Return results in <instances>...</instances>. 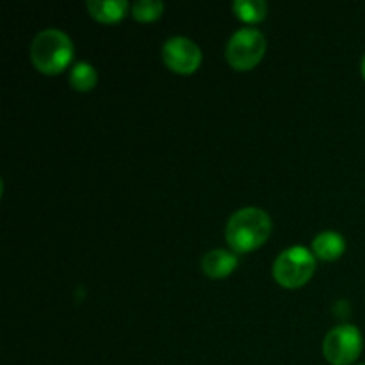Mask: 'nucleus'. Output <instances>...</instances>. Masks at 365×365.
<instances>
[{
  "label": "nucleus",
  "instance_id": "1",
  "mask_svg": "<svg viewBox=\"0 0 365 365\" xmlns=\"http://www.w3.org/2000/svg\"><path fill=\"white\" fill-rule=\"evenodd\" d=\"M273 234V221L266 210L259 207H245L228 217L225 227V241L237 255L262 248Z\"/></svg>",
  "mask_w": 365,
  "mask_h": 365
},
{
  "label": "nucleus",
  "instance_id": "2",
  "mask_svg": "<svg viewBox=\"0 0 365 365\" xmlns=\"http://www.w3.org/2000/svg\"><path fill=\"white\" fill-rule=\"evenodd\" d=\"M31 61L43 75H59L71 64L75 46L70 36L61 29H45L31 43Z\"/></svg>",
  "mask_w": 365,
  "mask_h": 365
},
{
  "label": "nucleus",
  "instance_id": "3",
  "mask_svg": "<svg viewBox=\"0 0 365 365\" xmlns=\"http://www.w3.org/2000/svg\"><path fill=\"white\" fill-rule=\"evenodd\" d=\"M317 259L305 246H291L280 252L273 264V277L284 289H302L312 280Z\"/></svg>",
  "mask_w": 365,
  "mask_h": 365
},
{
  "label": "nucleus",
  "instance_id": "4",
  "mask_svg": "<svg viewBox=\"0 0 365 365\" xmlns=\"http://www.w3.org/2000/svg\"><path fill=\"white\" fill-rule=\"evenodd\" d=\"M267 50L266 36L255 27H242L228 39L225 57L227 63L237 71H250L260 64Z\"/></svg>",
  "mask_w": 365,
  "mask_h": 365
},
{
  "label": "nucleus",
  "instance_id": "5",
  "mask_svg": "<svg viewBox=\"0 0 365 365\" xmlns=\"http://www.w3.org/2000/svg\"><path fill=\"white\" fill-rule=\"evenodd\" d=\"M364 337L353 324H339L323 339V356L331 365H353L362 355Z\"/></svg>",
  "mask_w": 365,
  "mask_h": 365
},
{
  "label": "nucleus",
  "instance_id": "6",
  "mask_svg": "<svg viewBox=\"0 0 365 365\" xmlns=\"http://www.w3.org/2000/svg\"><path fill=\"white\" fill-rule=\"evenodd\" d=\"M163 61L173 73L192 75L202 66L203 52L192 39L173 36L163 45Z\"/></svg>",
  "mask_w": 365,
  "mask_h": 365
},
{
  "label": "nucleus",
  "instance_id": "7",
  "mask_svg": "<svg viewBox=\"0 0 365 365\" xmlns=\"http://www.w3.org/2000/svg\"><path fill=\"white\" fill-rule=\"evenodd\" d=\"M237 266L239 255L232 250H210L202 259V271L205 273V277L212 278V280H223V278L230 277L237 269Z\"/></svg>",
  "mask_w": 365,
  "mask_h": 365
},
{
  "label": "nucleus",
  "instance_id": "8",
  "mask_svg": "<svg viewBox=\"0 0 365 365\" xmlns=\"http://www.w3.org/2000/svg\"><path fill=\"white\" fill-rule=\"evenodd\" d=\"M312 253L324 262H335L346 253V239L339 232L324 230L312 241Z\"/></svg>",
  "mask_w": 365,
  "mask_h": 365
},
{
  "label": "nucleus",
  "instance_id": "9",
  "mask_svg": "<svg viewBox=\"0 0 365 365\" xmlns=\"http://www.w3.org/2000/svg\"><path fill=\"white\" fill-rule=\"evenodd\" d=\"M86 9L100 24H118L125 18L128 11L127 0H89Z\"/></svg>",
  "mask_w": 365,
  "mask_h": 365
},
{
  "label": "nucleus",
  "instance_id": "10",
  "mask_svg": "<svg viewBox=\"0 0 365 365\" xmlns=\"http://www.w3.org/2000/svg\"><path fill=\"white\" fill-rule=\"evenodd\" d=\"M68 82H70V86L75 91L88 93L91 89H95L96 82H98V73H96V70L91 64L81 61V63L71 66L70 75H68Z\"/></svg>",
  "mask_w": 365,
  "mask_h": 365
},
{
  "label": "nucleus",
  "instance_id": "11",
  "mask_svg": "<svg viewBox=\"0 0 365 365\" xmlns=\"http://www.w3.org/2000/svg\"><path fill=\"white\" fill-rule=\"evenodd\" d=\"M234 13L242 24L255 25L266 20L267 4L264 0H235Z\"/></svg>",
  "mask_w": 365,
  "mask_h": 365
},
{
  "label": "nucleus",
  "instance_id": "12",
  "mask_svg": "<svg viewBox=\"0 0 365 365\" xmlns=\"http://www.w3.org/2000/svg\"><path fill=\"white\" fill-rule=\"evenodd\" d=\"M164 4L160 0H138L132 4L130 13L134 20L141 21V24H150L163 16Z\"/></svg>",
  "mask_w": 365,
  "mask_h": 365
},
{
  "label": "nucleus",
  "instance_id": "13",
  "mask_svg": "<svg viewBox=\"0 0 365 365\" xmlns=\"http://www.w3.org/2000/svg\"><path fill=\"white\" fill-rule=\"evenodd\" d=\"M360 71H362V77L365 81V56L362 57V64H360Z\"/></svg>",
  "mask_w": 365,
  "mask_h": 365
},
{
  "label": "nucleus",
  "instance_id": "14",
  "mask_svg": "<svg viewBox=\"0 0 365 365\" xmlns=\"http://www.w3.org/2000/svg\"><path fill=\"white\" fill-rule=\"evenodd\" d=\"M355 365H365V364H355Z\"/></svg>",
  "mask_w": 365,
  "mask_h": 365
}]
</instances>
